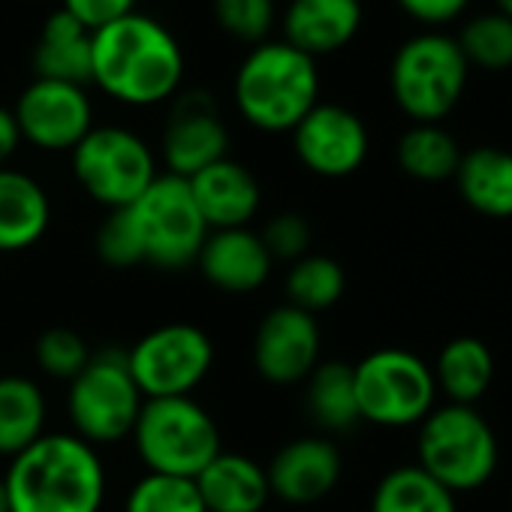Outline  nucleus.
<instances>
[{
	"instance_id": "obj_1",
	"label": "nucleus",
	"mask_w": 512,
	"mask_h": 512,
	"mask_svg": "<svg viewBox=\"0 0 512 512\" xmlns=\"http://www.w3.org/2000/svg\"><path fill=\"white\" fill-rule=\"evenodd\" d=\"M184 52L157 19L130 13L94 31L91 82L124 106H157L178 94Z\"/></svg>"
},
{
	"instance_id": "obj_2",
	"label": "nucleus",
	"mask_w": 512,
	"mask_h": 512,
	"mask_svg": "<svg viewBox=\"0 0 512 512\" xmlns=\"http://www.w3.org/2000/svg\"><path fill=\"white\" fill-rule=\"evenodd\" d=\"M4 485L10 512H100L109 488L97 446L64 431L10 458Z\"/></svg>"
},
{
	"instance_id": "obj_3",
	"label": "nucleus",
	"mask_w": 512,
	"mask_h": 512,
	"mask_svg": "<svg viewBox=\"0 0 512 512\" xmlns=\"http://www.w3.org/2000/svg\"><path fill=\"white\" fill-rule=\"evenodd\" d=\"M232 97L250 127L263 133H293L320 103V73L314 58L290 43H260L241 61Z\"/></svg>"
},
{
	"instance_id": "obj_4",
	"label": "nucleus",
	"mask_w": 512,
	"mask_h": 512,
	"mask_svg": "<svg viewBox=\"0 0 512 512\" xmlns=\"http://www.w3.org/2000/svg\"><path fill=\"white\" fill-rule=\"evenodd\" d=\"M455 497L491 485L500 470V437L479 407L440 401L416 425V461Z\"/></svg>"
},
{
	"instance_id": "obj_5",
	"label": "nucleus",
	"mask_w": 512,
	"mask_h": 512,
	"mask_svg": "<svg viewBox=\"0 0 512 512\" xmlns=\"http://www.w3.org/2000/svg\"><path fill=\"white\" fill-rule=\"evenodd\" d=\"M130 437L148 473L181 479H196L223 452L214 416L193 395L148 398Z\"/></svg>"
},
{
	"instance_id": "obj_6",
	"label": "nucleus",
	"mask_w": 512,
	"mask_h": 512,
	"mask_svg": "<svg viewBox=\"0 0 512 512\" xmlns=\"http://www.w3.org/2000/svg\"><path fill=\"white\" fill-rule=\"evenodd\" d=\"M353 383L359 419L386 431L416 428L440 404L431 362L404 347H380L362 356L353 365Z\"/></svg>"
},
{
	"instance_id": "obj_7",
	"label": "nucleus",
	"mask_w": 512,
	"mask_h": 512,
	"mask_svg": "<svg viewBox=\"0 0 512 512\" xmlns=\"http://www.w3.org/2000/svg\"><path fill=\"white\" fill-rule=\"evenodd\" d=\"M121 211L136 232L142 266L160 272H184L196 266L208 226L193 202L187 178L163 172L133 205Z\"/></svg>"
},
{
	"instance_id": "obj_8",
	"label": "nucleus",
	"mask_w": 512,
	"mask_h": 512,
	"mask_svg": "<svg viewBox=\"0 0 512 512\" xmlns=\"http://www.w3.org/2000/svg\"><path fill=\"white\" fill-rule=\"evenodd\" d=\"M470 64L458 43L443 34L407 40L389 70V88L398 109L413 124H440L458 106Z\"/></svg>"
},
{
	"instance_id": "obj_9",
	"label": "nucleus",
	"mask_w": 512,
	"mask_h": 512,
	"mask_svg": "<svg viewBox=\"0 0 512 512\" xmlns=\"http://www.w3.org/2000/svg\"><path fill=\"white\" fill-rule=\"evenodd\" d=\"M145 398L130 374L124 350L91 353V362L67 386L73 434L91 446H112L130 437Z\"/></svg>"
},
{
	"instance_id": "obj_10",
	"label": "nucleus",
	"mask_w": 512,
	"mask_h": 512,
	"mask_svg": "<svg viewBox=\"0 0 512 512\" xmlns=\"http://www.w3.org/2000/svg\"><path fill=\"white\" fill-rule=\"evenodd\" d=\"M73 175L97 205L121 211L133 205L160 172L157 157L142 136L106 124L91 127L73 148Z\"/></svg>"
},
{
	"instance_id": "obj_11",
	"label": "nucleus",
	"mask_w": 512,
	"mask_h": 512,
	"mask_svg": "<svg viewBox=\"0 0 512 512\" xmlns=\"http://www.w3.org/2000/svg\"><path fill=\"white\" fill-rule=\"evenodd\" d=\"M130 374L142 398H184L214 365L211 338L193 323H166L145 332L127 350Z\"/></svg>"
},
{
	"instance_id": "obj_12",
	"label": "nucleus",
	"mask_w": 512,
	"mask_h": 512,
	"mask_svg": "<svg viewBox=\"0 0 512 512\" xmlns=\"http://www.w3.org/2000/svg\"><path fill=\"white\" fill-rule=\"evenodd\" d=\"M323 332L317 317L278 305L272 308L253 332V368L272 386L305 383L308 374L323 362Z\"/></svg>"
},
{
	"instance_id": "obj_13",
	"label": "nucleus",
	"mask_w": 512,
	"mask_h": 512,
	"mask_svg": "<svg viewBox=\"0 0 512 512\" xmlns=\"http://www.w3.org/2000/svg\"><path fill=\"white\" fill-rule=\"evenodd\" d=\"M299 163L320 178H347L362 169L371 151L365 121L338 103H317L293 130Z\"/></svg>"
},
{
	"instance_id": "obj_14",
	"label": "nucleus",
	"mask_w": 512,
	"mask_h": 512,
	"mask_svg": "<svg viewBox=\"0 0 512 512\" xmlns=\"http://www.w3.org/2000/svg\"><path fill=\"white\" fill-rule=\"evenodd\" d=\"M22 139L43 151H73L94 127V109L79 85L34 79L13 109Z\"/></svg>"
},
{
	"instance_id": "obj_15",
	"label": "nucleus",
	"mask_w": 512,
	"mask_h": 512,
	"mask_svg": "<svg viewBox=\"0 0 512 512\" xmlns=\"http://www.w3.org/2000/svg\"><path fill=\"white\" fill-rule=\"evenodd\" d=\"M229 154V130L205 91L175 94V103L166 115L160 157L169 175L193 178L211 163Z\"/></svg>"
},
{
	"instance_id": "obj_16",
	"label": "nucleus",
	"mask_w": 512,
	"mask_h": 512,
	"mask_svg": "<svg viewBox=\"0 0 512 512\" xmlns=\"http://www.w3.org/2000/svg\"><path fill=\"white\" fill-rule=\"evenodd\" d=\"M266 476L278 500L290 506H311L338 488L344 476V455L329 437H296L272 455Z\"/></svg>"
},
{
	"instance_id": "obj_17",
	"label": "nucleus",
	"mask_w": 512,
	"mask_h": 512,
	"mask_svg": "<svg viewBox=\"0 0 512 512\" xmlns=\"http://www.w3.org/2000/svg\"><path fill=\"white\" fill-rule=\"evenodd\" d=\"M196 266L214 290L229 296H250L269 281L275 260L260 232L241 226L208 232L196 256Z\"/></svg>"
},
{
	"instance_id": "obj_18",
	"label": "nucleus",
	"mask_w": 512,
	"mask_h": 512,
	"mask_svg": "<svg viewBox=\"0 0 512 512\" xmlns=\"http://www.w3.org/2000/svg\"><path fill=\"white\" fill-rule=\"evenodd\" d=\"M193 202L208 226L214 229H241L247 226L263 202L260 181L253 178V172L229 157L211 163L208 169L196 172L187 178Z\"/></svg>"
},
{
	"instance_id": "obj_19",
	"label": "nucleus",
	"mask_w": 512,
	"mask_h": 512,
	"mask_svg": "<svg viewBox=\"0 0 512 512\" xmlns=\"http://www.w3.org/2000/svg\"><path fill=\"white\" fill-rule=\"evenodd\" d=\"M362 28V0H293L284 13V43L308 58L332 55Z\"/></svg>"
},
{
	"instance_id": "obj_20",
	"label": "nucleus",
	"mask_w": 512,
	"mask_h": 512,
	"mask_svg": "<svg viewBox=\"0 0 512 512\" xmlns=\"http://www.w3.org/2000/svg\"><path fill=\"white\" fill-rule=\"evenodd\" d=\"M431 371L440 401L479 407L497 380V356L485 338L455 335L437 350Z\"/></svg>"
},
{
	"instance_id": "obj_21",
	"label": "nucleus",
	"mask_w": 512,
	"mask_h": 512,
	"mask_svg": "<svg viewBox=\"0 0 512 512\" xmlns=\"http://www.w3.org/2000/svg\"><path fill=\"white\" fill-rule=\"evenodd\" d=\"M193 482L205 512H263L272 497L266 467L226 449Z\"/></svg>"
},
{
	"instance_id": "obj_22",
	"label": "nucleus",
	"mask_w": 512,
	"mask_h": 512,
	"mask_svg": "<svg viewBox=\"0 0 512 512\" xmlns=\"http://www.w3.org/2000/svg\"><path fill=\"white\" fill-rule=\"evenodd\" d=\"M52 226V202L28 172L0 169V253H22L43 241Z\"/></svg>"
},
{
	"instance_id": "obj_23",
	"label": "nucleus",
	"mask_w": 512,
	"mask_h": 512,
	"mask_svg": "<svg viewBox=\"0 0 512 512\" xmlns=\"http://www.w3.org/2000/svg\"><path fill=\"white\" fill-rule=\"evenodd\" d=\"M461 202L488 220H512V151L479 145L461 154L452 175Z\"/></svg>"
},
{
	"instance_id": "obj_24",
	"label": "nucleus",
	"mask_w": 512,
	"mask_h": 512,
	"mask_svg": "<svg viewBox=\"0 0 512 512\" xmlns=\"http://www.w3.org/2000/svg\"><path fill=\"white\" fill-rule=\"evenodd\" d=\"M91 64H94V31H88L64 7L55 10L46 19L34 49L37 79L85 88L91 82Z\"/></svg>"
},
{
	"instance_id": "obj_25",
	"label": "nucleus",
	"mask_w": 512,
	"mask_h": 512,
	"mask_svg": "<svg viewBox=\"0 0 512 512\" xmlns=\"http://www.w3.org/2000/svg\"><path fill=\"white\" fill-rule=\"evenodd\" d=\"M46 395L37 380L22 374L0 377V455L16 458L46 434Z\"/></svg>"
},
{
	"instance_id": "obj_26",
	"label": "nucleus",
	"mask_w": 512,
	"mask_h": 512,
	"mask_svg": "<svg viewBox=\"0 0 512 512\" xmlns=\"http://www.w3.org/2000/svg\"><path fill=\"white\" fill-rule=\"evenodd\" d=\"M305 407L323 431L329 434L353 431L362 422L356 383H353V365L341 359L320 362L305 380Z\"/></svg>"
},
{
	"instance_id": "obj_27",
	"label": "nucleus",
	"mask_w": 512,
	"mask_h": 512,
	"mask_svg": "<svg viewBox=\"0 0 512 512\" xmlns=\"http://www.w3.org/2000/svg\"><path fill=\"white\" fill-rule=\"evenodd\" d=\"M371 512H461V506L452 491L410 461L377 479L371 491Z\"/></svg>"
},
{
	"instance_id": "obj_28",
	"label": "nucleus",
	"mask_w": 512,
	"mask_h": 512,
	"mask_svg": "<svg viewBox=\"0 0 512 512\" xmlns=\"http://www.w3.org/2000/svg\"><path fill=\"white\" fill-rule=\"evenodd\" d=\"M461 154L464 151L458 148L455 136L440 124H413L410 130L401 133L395 148V160L401 172L422 184L452 181Z\"/></svg>"
},
{
	"instance_id": "obj_29",
	"label": "nucleus",
	"mask_w": 512,
	"mask_h": 512,
	"mask_svg": "<svg viewBox=\"0 0 512 512\" xmlns=\"http://www.w3.org/2000/svg\"><path fill=\"white\" fill-rule=\"evenodd\" d=\"M287 305L317 317L329 308H335L347 293V272L326 253H305L302 260L290 263L287 281H284Z\"/></svg>"
},
{
	"instance_id": "obj_30",
	"label": "nucleus",
	"mask_w": 512,
	"mask_h": 512,
	"mask_svg": "<svg viewBox=\"0 0 512 512\" xmlns=\"http://www.w3.org/2000/svg\"><path fill=\"white\" fill-rule=\"evenodd\" d=\"M455 43L470 67L491 73L512 67V19L503 13H485L470 19Z\"/></svg>"
},
{
	"instance_id": "obj_31",
	"label": "nucleus",
	"mask_w": 512,
	"mask_h": 512,
	"mask_svg": "<svg viewBox=\"0 0 512 512\" xmlns=\"http://www.w3.org/2000/svg\"><path fill=\"white\" fill-rule=\"evenodd\" d=\"M124 512H205L193 479L145 473L133 482Z\"/></svg>"
},
{
	"instance_id": "obj_32",
	"label": "nucleus",
	"mask_w": 512,
	"mask_h": 512,
	"mask_svg": "<svg viewBox=\"0 0 512 512\" xmlns=\"http://www.w3.org/2000/svg\"><path fill=\"white\" fill-rule=\"evenodd\" d=\"M211 13L223 34L260 46L275 25V0H211Z\"/></svg>"
},
{
	"instance_id": "obj_33",
	"label": "nucleus",
	"mask_w": 512,
	"mask_h": 512,
	"mask_svg": "<svg viewBox=\"0 0 512 512\" xmlns=\"http://www.w3.org/2000/svg\"><path fill=\"white\" fill-rule=\"evenodd\" d=\"M37 365L43 368V374L55 377V380H73L82 374V368L91 362V350L85 344V338L76 329L67 326H52L37 338Z\"/></svg>"
},
{
	"instance_id": "obj_34",
	"label": "nucleus",
	"mask_w": 512,
	"mask_h": 512,
	"mask_svg": "<svg viewBox=\"0 0 512 512\" xmlns=\"http://www.w3.org/2000/svg\"><path fill=\"white\" fill-rule=\"evenodd\" d=\"M94 250L109 269H136L142 266V250L136 232L124 211H109L94 235Z\"/></svg>"
},
{
	"instance_id": "obj_35",
	"label": "nucleus",
	"mask_w": 512,
	"mask_h": 512,
	"mask_svg": "<svg viewBox=\"0 0 512 512\" xmlns=\"http://www.w3.org/2000/svg\"><path fill=\"white\" fill-rule=\"evenodd\" d=\"M260 238H263L266 250L272 253V260L296 263V260H302L305 253H311L314 232H311V223H308L305 214H299V211H281V214H275L263 226Z\"/></svg>"
},
{
	"instance_id": "obj_36",
	"label": "nucleus",
	"mask_w": 512,
	"mask_h": 512,
	"mask_svg": "<svg viewBox=\"0 0 512 512\" xmlns=\"http://www.w3.org/2000/svg\"><path fill=\"white\" fill-rule=\"evenodd\" d=\"M136 7V0H64V10L79 19L88 31H100L130 13Z\"/></svg>"
},
{
	"instance_id": "obj_37",
	"label": "nucleus",
	"mask_w": 512,
	"mask_h": 512,
	"mask_svg": "<svg viewBox=\"0 0 512 512\" xmlns=\"http://www.w3.org/2000/svg\"><path fill=\"white\" fill-rule=\"evenodd\" d=\"M398 7L425 25H443L464 13L467 0H398Z\"/></svg>"
},
{
	"instance_id": "obj_38",
	"label": "nucleus",
	"mask_w": 512,
	"mask_h": 512,
	"mask_svg": "<svg viewBox=\"0 0 512 512\" xmlns=\"http://www.w3.org/2000/svg\"><path fill=\"white\" fill-rule=\"evenodd\" d=\"M22 145V130H19V121L13 115V109L0 106V169L7 166V160L19 151Z\"/></svg>"
},
{
	"instance_id": "obj_39",
	"label": "nucleus",
	"mask_w": 512,
	"mask_h": 512,
	"mask_svg": "<svg viewBox=\"0 0 512 512\" xmlns=\"http://www.w3.org/2000/svg\"><path fill=\"white\" fill-rule=\"evenodd\" d=\"M0 512H10V500H7V485H4V476H0Z\"/></svg>"
},
{
	"instance_id": "obj_40",
	"label": "nucleus",
	"mask_w": 512,
	"mask_h": 512,
	"mask_svg": "<svg viewBox=\"0 0 512 512\" xmlns=\"http://www.w3.org/2000/svg\"><path fill=\"white\" fill-rule=\"evenodd\" d=\"M497 7H500V13H503V16H509V19H512V0H497Z\"/></svg>"
}]
</instances>
